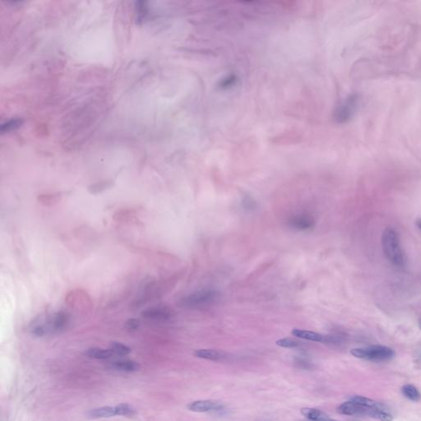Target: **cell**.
<instances>
[{
	"instance_id": "cell-12",
	"label": "cell",
	"mask_w": 421,
	"mask_h": 421,
	"mask_svg": "<svg viewBox=\"0 0 421 421\" xmlns=\"http://www.w3.org/2000/svg\"><path fill=\"white\" fill-rule=\"evenodd\" d=\"M367 416L380 421H392L393 420L392 415L386 412L384 409H382L380 405L378 407L370 408L368 412Z\"/></svg>"
},
{
	"instance_id": "cell-20",
	"label": "cell",
	"mask_w": 421,
	"mask_h": 421,
	"mask_svg": "<svg viewBox=\"0 0 421 421\" xmlns=\"http://www.w3.org/2000/svg\"><path fill=\"white\" fill-rule=\"evenodd\" d=\"M59 199L60 197L58 194H44L38 197V201L44 206L54 205L59 202Z\"/></svg>"
},
{
	"instance_id": "cell-22",
	"label": "cell",
	"mask_w": 421,
	"mask_h": 421,
	"mask_svg": "<svg viewBox=\"0 0 421 421\" xmlns=\"http://www.w3.org/2000/svg\"><path fill=\"white\" fill-rule=\"evenodd\" d=\"M277 345L283 348H295L300 345V343L295 340L290 338H282L277 341Z\"/></svg>"
},
{
	"instance_id": "cell-3",
	"label": "cell",
	"mask_w": 421,
	"mask_h": 421,
	"mask_svg": "<svg viewBox=\"0 0 421 421\" xmlns=\"http://www.w3.org/2000/svg\"><path fill=\"white\" fill-rule=\"evenodd\" d=\"M224 408L223 405L219 402L212 401V400H202L195 401L187 405V409L190 412L197 413H205V412H220Z\"/></svg>"
},
{
	"instance_id": "cell-10",
	"label": "cell",
	"mask_w": 421,
	"mask_h": 421,
	"mask_svg": "<svg viewBox=\"0 0 421 421\" xmlns=\"http://www.w3.org/2000/svg\"><path fill=\"white\" fill-rule=\"evenodd\" d=\"M112 367L116 370L124 371V372H136L140 370V365L136 361L124 360V361H115L113 363Z\"/></svg>"
},
{
	"instance_id": "cell-1",
	"label": "cell",
	"mask_w": 421,
	"mask_h": 421,
	"mask_svg": "<svg viewBox=\"0 0 421 421\" xmlns=\"http://www.w3.org/2000/svg\"><path fill=\"white\" fill-rule=\"evenodd\" d=\"M382 246L385 257L390 263L398 268L406 265L407 258L402 250L399 235L395 230L392 228L385 230L382 233Z\"/></svg>"
},
{
	"instance_id": "cell-26",
	"label": "cell",
	"mask_w": 421,
	"mask_h": 421,
	"mask_svg": "<svg viewBox=\"0 0 421 421\" xmlns=\"http://www.w3.org/2000/svg\"><path fill=\"white\" fill-rule=\"evenodd\" d=\"M418 325H419V327L421 331V319H420L419 322H418Z\"/></svg>"
},
{
	"instance_id": "cell-4",
	"label": "cell",
	"mask_w": 421,
	"mask_h": 421,
	"mask_svg": "<svg viewBox=\"0 0 421 421\" xmlns=\"http://www.w3.org/2000/svg\"><path fill=\"white\" fill-rule=\"evenodd\" d=\"M293 336L298 338L305 339L309 341L323 342V343H331L335 341V339L330 336H324L323 334L317 333L314 331L301 330V329H293L291 331Z\"/></svg>"
},
{
	"instance_id": "cell-16",
	"label": "cell",
	"mask_w": 421,
	"mask_h": 421,
	"mask_svg": "<svg viewBox=\"0 0 421 421\" xmlns=\"http://www.w3.org/2000/svg\"><path fill=\"white\" fill-rule=\"evenodd\" d=\"M349 401H351L355 404L361 406V407H366V408H374V407H377L379 406V404L375 402L374 400L369 398V397H362V396H355V397H351Z\"/></svg>"
},
{
	"instance_id": "cell-13",
	"label": "cell",
	"mask_w": 421,
	"mask_h": 421,
	"mask_svg": "<svg viewBox=\"0 0 421 421\" xmlns=\"http://www.w3.org/2000/svg\"><path fill=\"white\" fill-rule=\"evenodd\" d=\"M212 297H213V293L208 292V291H206V292L202 291V292L195 293L193 295H190L188 297L186 298L184 302H185V304L193 305V304H200L202 302L207 301V300H211Z\"/></svg>"
},
{
	"instance_id": "cell-9",
	"label": "cell",
	"mask_w": 421,
	"mask_h": 421,
	"mask_svg": "<svg viewBox=\"0 0 421 421\" xmlns=\"http://www.w3.org/2000/svg\"><path fill=\"white\" fill-rule=\"evenodd\" d=\"M301 414L306 418L308 421H324L329 419V417L326 413L322 412L320 410L315 408H309V407H303L300 410Z\"/></svg>"
},
{
	"instance_id": "cell-8",
	"label": "cell",
	"mask_w": 421,
	"mask_h": 421,
	"mask_svg": "<svg viewBox=\"0 0 421 421\" xmlns=\"http://www.w3.org/2000/svg\"><path fill=\"white\" fill-rule=\"evenodd\" d=\"M141 316L153 320H165L170 318V313L162 308H151L142 311Z\"/></svg>"
},
{
	"instance_id": "cell-15",
	"label": "cell",
	"mask_w": 421,
	"mask_h": 421,
	"mask_svg": "<svg viewBox=\"0 0 421 421\" xmlns=\"http://www.w3.org/2000/svg\"><path fill=\"white\" fill-rule=\"evenodd\" d=\"M68 314L64 312H59L54 315V318L52 319L51 326L52 329H54L55 331H59L65 327L66 325L68 324Z\"/></svg>"
},
{
	"instance_id": "cell-6",
	"label": "cell",
	"mask_w": 421,
	"mask_h": 421,
	"mask_svg": "<svg viewBox=\"0 0 421 421\" xmlns=\"http://www.w3.org/2000/svg\"><path fill=\"white\" fill-rule=\"evenodd\" d=\"M88 416L93 419L110 418V417H117V413H116L115 407L105 406V407H98L95 409L91 410L90 412H88Z\"/></svg>"
},
{
	"instance_id": "cell-21",
	"label": "cell",
	"mask_w": 421,
	"mask_h": 421,
	"mask_svg": "<svg viewBox=\"0 0 421 421\" xmlns=\"http://www.w3.org/2000/svg\"><path fill=\"white\" fill-rule=\"evenodd\" d=\"M293 227L298 229H307L311 227V220H309L307 217H297L296 219L291 221Z\"/></svg>"
},
{
	"instance_id": "cell-18",
	"label": "cell",
	"mask_w": 421,
	"mask_h": 421,
	"mask_svg": "<svg viewBox=\"0 0 421 421\" xmlns=\"http://www.w3.org/2000/svg\"><path fill=\"white\" fill-rule=\"evenodd\" d=\"M117 417H132L135 414V410L134 407L127 403H121V404L115 406Z\"/></svg>"
},
{
	"instance_id": "cell-27",
	"label": "cell",
	"mask_w": 421,
	"mask_h": 421,
	"mask_svg": "<svg viewBox=\"0 0 421 421\" xmlns=\"http://www.w3.org/2000/svg\"><path fill=\"white\" fill-rule=\"evenodd\" d=\"M336 421V420H331V419H330V418H329V419L326 420V421Z\"/></svg>"
},
{
	"instance_id": "cell-24",
	"label": "cell",
	"mask_w": 421,
	"mask_h": 421,
	"mask_svg": "<svg viewBox=\"0 0 421 421\" xmlns=\"http://www.w3.org/2000/svg\"><path fill=\"white\" fill-rule=\"evenodd\" d=\"M125 327L129 331H135L140 327V322L136 319H130L127 321Z\"/></svg>"
},
{
	"instance_id": "cell-14",
	"label": "cell",
	"mask_w": 421,
	"mask_h": 421,
	"mask_svg": "<svg viewBox=\"0 0 421 421\" xmlns=\"http://www.w3.org/2000/svg\"><path fill=\"white\" fill-rule=\"evenodd\" d=\"M402 392L406 398L412 402H419L421 400V393L414 385L405 384L402 386Z\"/></svg>"
},
{
	"instance_id": "cell-2",
	"label": "cell",
	"mask_w": 421,
	"mask_h": 421,
	"mask_svg": "<svg viewBox=\"0 0 421 421\" xmlns=\"http://www.w3.org/2000/svg\"><path fill=\"white\" fill-rule=\"evenodd\" d=\"M351 354L356 358L373 362L390 361L395 356V351L392 348L382 345L354 348L351 350Z\"/></svg>"
},
{
	"instance_id": "cell-19",
	"label": "cell",
	"mask_w": 421,
	"mask_h": 421,
	"mask_svg": "<svg viewBox=\"0 0 421 421\" xmlns=\"http://www.w3.org/2000/svg\"><path fill=\"white\" fill-rule=\"evenodd\" d=\"M110 350L115 355L121 356H127L131 352V349L129 348V346H125L120 342H112L110 346Z\"/></svg>"
},
{
	"instance_id": "cell-7",
	"label": "cell",
	"mask_w": 421,
	"mask_h": 421,
	"mask_svg": "<svg viewBox=\"0 0 421 421\" xmlns=\"http://www.w3.org/2000/svg\"><path fill=\"white\" fill-rule=\"evenodd\" d=\"M194 356L197 358L204 359L207 361H220L226 358V354L215 351V350H209V349H201L197 350L193 353Z\"/></svg>"
},
{
	"instance_id": "cell-17",
	"label": "cell",
	"mask_w": 421,
	"mask_h": 421,
	"mask_svg": "<svg viewBox=\"0 0 421 421\" xmlns=\"http://www.w3.org/2000/svg\"><path fill=\"white\" fill-rule=\"evenodd\" d=\"M113 183L110 181H101V182L96 183L95 185H93L89 187L88 191L92 194H97L100 192H104L105 190L109 189L112 187Z\"/></svg>"
},
{
	"instance_id": "cell-11",
	"label": "cell",
	"mask_w": 421,
	"mask_h": 421,
	"mask_svg": "<svg viewBox=\"0 0 421 421\" xmlns=\"http://www.w3.org/2000/svg\"><path fill=\"white\" fill-rule=\"evenodd\" d=\"M86 356L90 358L97 359V360H106L115 356V354L110 349L91 348L86 351Z\"/></svg>"
},
{
	"instance_id": "cell-23",
	"label": "cell",
	"mask_w": 421,
	"mask_h": 421,
	"mask_svg": "<svg viewBox=\"0 0 421 421\" xmlns=\"http://www.w3.org/2000/svg\"><path fill=\"white\" fill-rule=\"evenodd\" d=\"M22 122L19 120H11L7 124H3L1 128V132L2 133H7V132L11 131L12 129H17V127H19Z\"/></svg>"
},
{
	"instance_id": "cell-25",
	"label": "cell",
	"mask_w": 421,
	"mask_h": 421,
	"mask_svg": "<svg viewBox=\"0 0 421 421\" xmlns=\"http://www.w3.org/2000/svg\"><path fill=\"white\" fill-rule=\"evenodd\" d=\"M416 225H417V227L421 231V218L417 220V222H416Z\"/></svg>"
},
{
	"instance_id": "cell-5",
	"label": "cell",
	"mask_w": 421,
	"mask_h": 421,
	"mask_svg": "<svg viewBox=\"0 0 421 421\" xmlns=\"http://www.w3.org/2000/svg\"><path fill=\"white\" fill-rule=\"evenodd\" d=\"M370 408L361 407L359 405L355 404L351 401L344 402L339 406L337 412L341 415L345 416H367L368 412Z\"/></svg>"
}]
</instances>
